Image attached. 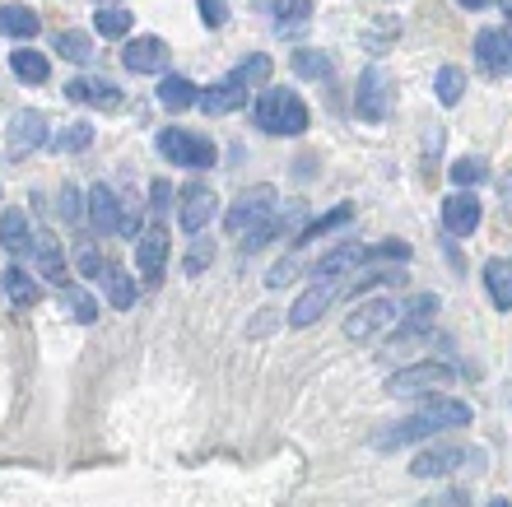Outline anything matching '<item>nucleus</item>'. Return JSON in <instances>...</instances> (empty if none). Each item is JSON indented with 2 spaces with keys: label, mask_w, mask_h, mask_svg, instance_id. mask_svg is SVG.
Listing matches in <instances>:
<instances>
[{
  "label": "nucleus",
  "mask_w": 512,
  "mask_h": 507,
  "mask_svg": "<svg viewBox=\"0 0 512 507\" xmlns=\"http://www.w3.org/2000/svg\"><path fill=\"white\" fill-rule=\"evenodd\" d=\"M94 28H98V38H126V33L135 28V14H131V10H122V5L112 0V5H98Z\"/></svg>",
  "instance_id": "cd10ccee"
},
{
  "label": "nucleus",
  "mask_w": 512,
  "mask_h": 507,
  "mask_svg": "<svg viewBox=\"0 0 512 507\" xmlns=\"http://www.w3.org/2000/svg\"><path fill=\"white\" fill-rule=\"evenodd\" d=\"M354 112L364 126H382L391 117V75L382 66H368L359 75V89H354Z\"/></svg>",
  "instance_id": "39448f33"
},
{
  "label": "nucleus",
  "mask_w": 512,
  "mask_h": 507,
  "mask_svg": "<svg viewBox=\"0 0 512 507\" xmlns=\"http://www.w3.org/2000/svg\"><path fill=\"white\" fill-rule=\"evenodd\" d=\"M457 382V373L447 368V363H410V368H401V373L387 377V391L391 396H438L443 387H452Z\"/></svg>",
  "instance_id": "20e7f679"
},
{
  "label": "nucleus",
  "mask_w": 512,
  "mask_h": 507,
  "mask_svg": "<svg viewBox=\"0 0 512 507\" xmlns=\"http://www.w3.org/2000/svg\"><path fill=\"white\" fill-rule=\"evenodd\" d=\"M312 24V0H275V33H303Z\"/></svg>",
  "instance_id": "bb28decb"
},
{
  "label": "nucleus",
  "mask_w": 512,
  "mask_h": 507,
  "mask_svg": "<svg viewBox=\"0 0 512 507\" xmlns=\"http://www.w3.org/2000/svg\"><path fill=\"white\" fill-rule=\"evenodd\" d=\"M196 14H201L205 28H224V24H229V5H224V0H196Z\"/></svg>",
  "instance_id": "a19ab883"
},
{
  "label": "nucleus",
  "mask_w": 512,
  "mask_h": 507,
  "mask_svg": "<svg viewBox=\"0 0 512 507\" xmlns=\"http://www.w3.org/2000/svg\"><path fill=\"white\" fill-rule=\"evenodd\" d=\"M66 98H75V103H94V107H103V112H117V107H122V89H117L112 80H70Z\"/></svg>",
  "instance_id": "a211bd4d"
},
{
  "label": "nucleus",
  "mask_w": 512,
  "mask_h": 507,
  "mask_svg": "<svg viewBox=\"0 0 512 507\" xmlns=\"http://www.w3.org/2000/svg\"><path fill=\"white\" fill-rule=\"evenodd\" d=\"M196 98H201V89L187 75H163L159 80V107H168V112H187V107H196Z\"/></svg>",
  "instance_id": "b1692460"
},
{
  "label": "nucleus",
  "mask_w": 512,
  "mask_h": 507,
  "mask_svg": "<svg viewBox=\"0 0 512 507\" xmlns=\"http://www.w3.org/2000/svg\"><path fill=\"white\" fill-rule=\"evenodd\" d=\"M270 214H275V187L261 182V187H247L243 196L224 210V228H229L233 238H243L247 228H256L261 219H270Z\"/></svg>",
  "instance_id": "423d86ee"
},
{
  "label": "nucleus",
  "mask_w": 512,
  "mask_h": 507,
  "mask_svg": "<svg viewBox=\"0 0 512 507\" xmlns=\"http://www.w3.org/2000/svg\"><path fill=\"white\" fill-rule=\"evenodd\" d=\"M396 317H401V307L391 303V298H359V307L345 317V335H350V340H373V335L387 331Z\"/></svg>",
  "instance_id": "0eeeda50"
},
{
  "label": "nucleus",
  "mask_w": 512,
  "mask_h": 507,
  "mask_svg": "<svg viewBox=\"0 0 512 507\" xmlns=\"http://www.w3.org/2000/svg\"><path fill=\"white\" fill-rule=\"evenodd\" d=\"M219 219V196L210 187H187L182 191V205H177V224L187 233H205V228Z\"/></svg>",
  "instance_id": "9b49d317"
},
{
  "label": "nucleus",
  "mask_w": 512,
  "mask_h": 507,
  "mask_svg": "<svg viewBox=\"0 0 512 507\" xmlns=\"http://www.w3.org/2000/svg\"><path fill=\"white\" fill-rule=\"evenodd\" d=\"M354 266H364V247H359V242H340V247H331V252L312 266V275H317V280H340V275Z\"/></svg>",
  "instance_id": "aec40b11"
},
{
  "label": "nucleus",
  "mask_w": 512,
  "mask_h": 507,
  "mask_svg": "<svg viewBox=\"0 0 512 507\" xmlns=\"http://www.w3.org/2000/svg\"><path fill=\"white\" fill-rule=\"evenodd\" d=\"M94 145V126H89V121H70L66 131L56 135V149H61V154H80V149H89Z\"/></svg>",
  "instance_id": "c9c22d12"
},
{
  "label": "nucleus",
  "mask_w": 512,
  "mask_h": 507,
  "mask_svg": "<svg viewBox=\"0 0 512 507\" xmlns=\"http://www.w3.org/2000/svg\"><path fill=\"white\" fill-rule=\"evenodd\" d=\"M56 210H61V219H66V224H75V219L84 214L80 191H75V187H61V205H56Z\"/></svg>",
  "instance_id": "79ce46f5"
},
{
  "label": "nucleus",
  "mask_w": 512,
  "mask_h": 507,
  "mask_svg": "<svg viewBox=\"0 0 512 507\" xmlns=\"http://www.w3.org/2000/svg\"><path fill=\"white\" fill-rule=\"evenodd\" d=\"M499 196H503V210L512 214V173H508V177H499Z\"/></svg>",
  "instance_id": "de8ad7c7"
},
{
  "label": "nucleus",
  "mask_w": 512,
  "mask_h": 507,
  "mask_svg": "<svg viewBox=\"0 0 512 507\" xmlns=\"http://www.w3.org/2000/svg\"><path fill=\"white\" fill-rule=\"evenodd\" d=\"M89 219L98 224V233H117L122 228V201L112 196V187L89 191Z\"/></svg>",
  "instance_id": "5701e85b"
},
{
  "label": "nucleus",
  "mask_w": 512,
  "mask_h": 507,
  "mask_svg": "<svg viewBox=\"0 0 512 507\" xmlns=\"http://www.w3.org/2000/svg\"><path fill=\"white\" fill-rule=\"evenodd\" d=\"M75 261H80V270H84V275H89V280H103V275H108V256L98 252L94 242H84V247H80V256H75Z\"/></svg>",
  "instance_id": "58836bf2"
},
{
  "label": "nucleus",
  "mask_w": 512,
  "mask_h": 507,
  "mask_svg": "<svg viewBox=\"0 0 512 507\" xmlns=\"http://www.w3.org/2000/svg\"><path fill=\"white\" fill-rule=\"evenodd\" d=\"M103 284H108V303L117 307V312H126V307L135 303V275H126V270L108 266V275H103Z\"/></svg>",
  "instance_id": "f704fd0d"
},
{
  "label": "nucleus",
  "mask_w": 512,
  "mask_h": 507,
  "mask_svg": "<svg viewBox=\"0 0 512 507\" xmlns=\"http://www.w3.org/2000/svg\"><path fill=\"white\" fill-rule=\"evenodd\" d=\"M294 270H298V261H280V266H275V270L266 275V284H270V289H280V284L294 280Z\"/></svg>",
  "instance_id": "c03bdc74"
},
{
  "label": "nucleus",
  "mask_w": 512,
  "mask_h": 507,
  "mask_svg": "<svg viewBox=\"0 0 512 507\" xmlns=\"http://www.w3.org/2000/svg\"><path fill=\"white\" fill-rule=\"evenodd\" d=\"M466 461H475V452H466L457 442H438V447H424V452L410 461V475H415V480H443V475H457Z\"/></svg>",
  "instance_id": "6e6552de"
},
{
  "label": "nucleus",
  "mask_w": 512,
  "mask_h": 507,
  "mask_svg": "<svg viewBox=\"0 0 512 507\" xmlns=\"http://www.w3.org/2000/svg\"><path fill=\"white\" fill-rule=\"evenodd\" d=\"M256 126L266 135H303L308 131V107L294 89H275L266 84L261 98H256Z\"/></svg>",
  "instance_id": "f03ea898"
},
{
  "label": "nucleus",
  "mask_w": 512,
  "mask_h": 507,
  "mask_svg": "<svg viewBox=\"0 0 512 507\" xmlns=\"http://www.w3.org/2000/svg\"><path fill=\"white\" fill-rule=\"evenodd\" d=\"M284 228H289V214H270V219H261V224L256 228H247V238H243V252L252 256V252H261V247H266V242H275L284 233Z\"/></svg>",
  "instance_id": "72a5a7b5"
},
{
  "label": "nucleus",
  "mask_w": 512,
  "mask_h": 507,
  "mask_svg": "<svg viewBox=\"0 0 512 507\" xmlns=\"http://www.w3.org/2000/svg\"><path fill=\"white\" fill-rule=\"evenodd\" d=\"M489 507H512V503H508V498H494V503H489Z\"/></svg>",
  "instance_id": "3c124183"
},
{
  "label": "nucleus",
  "mask_w": 512,
  "mask_h": 507,
  "mask_svg": "<svg viewBox=\"0 0 512 507\" xmlns=\"http://www.w3.org/2000/svg\"><path fill=\"white\" fill-rule=\"evenodd\" d=\"M475 61H480L485 75H503V70H508V33H503V28H480Z\"/></svg>",
  "instance_id": "f3484780"
},
{
  "label": "nucleus",
  "mask_w": 512,
  "mask_h": 507,
  "mask_svg": "<svg viewBox=\"0 0 512 507\" xmlns=\"http://www.w3.org/2000/svg\"><path fill=\"white\" fill-rule=\"evenodd\" d=\"M42 140H47V117H42L38 107L14 112V117H10V149H14V154H33Z\"/></svg>",
  "instance_id": "4468645a"
},
{
  "label": "nucleus",
  "mask_w": 512,
  "mask_h": 507,
  "mask_svg": "<svg viewBox=\"0 0 512 507\" xmlns=\"http://www.w3.org/2000/svg\"><path fill=\"white\" fill-rule=\"evenodd\" d=\"M33 261H38V275H42V280H52L56 289H66V284H70V266H66V252H61V242L33 238Z\"/></svg>",
  "instance_id": "6ab92c4d"
},
{
  "label": "nucleus",
  "mask_w": 512,
  "mask_h": 507,
  "mask_svg": "<svg viewBox=\"0 0 512 507\" xmlns=\"http://www.w3.org/2000/svg\"><path fill=\"white\" fill-rule=\"evenodd\" d=\"M10 70L24 84H47L52 80V61H47L42 52H33V47H24V42H19V52H10Z\"/></svg>",
  "instance_id": "393cba45"
},
{
  "label": "nucleus",
  "mask_w": 512,
  "mask_h": 507,
  "mask_svg": "<svg viewBox=\"0 0 512 507\" xmlns=\"http://www.w3.org/2000/svg\"><path fill=\"white\" fill-rule=\"evenodd\" d=\"M466 424H471V405H466V401H447V396H433V401L419 405L410 419L382 428L378 438H373V447H378V452H391V447L438 438V433H452V428H466Z\"/></svg>",
  "instance_id": "f257e3e1"
},
{
  "label": "nucleus",
  "mask_w": 512,
  "mask_h": 507,
  "mask_svg": "<svg viewBox=\"0 0 512 507\" xmlns=\"http://www.w3.org/2000/svg\"><path fill=\"white\" fill-rule=\"evenodd\" d=\"M289 70H294L298 80H326V75L336 70V61H331L322 47H298V52L289 56Z\"/></svg>",
  "instance_id": "a878e982"
},
{
  "label": "nucleus",
  "mask_w": 512,
  "mask_h": 507,
  "mask_svg": "<svg viewBox=\"0 0 512 507\" xmlns=\"http://www.w3.org/2000/svg\"><path fill=\"white\" fill-rule=\"evenodd\" d=\"M210 261H215V242H210V238H196V242H191V252H187V261H182V266H187V275H201V270L210 266Z\"/></svg>",
  "instance_id": "ea45409f"
},
{
  "label": "nucleus",
  "mask_w": 512,
  "mask_h": 507,
  "mask_svg": "<svg viewBox=\"0 0 512 507\" xmlns=\"http://www.w3.org/2000/svg\"><path fill=\"white\" fill-rule=\"evenodd\" d=\"M0 284H5V294H10L14 307H33L38 303V280L33 275H24V266H14L0 275Z\"/></svg>",
  "instance_id": "c756f323"
},
{
  "label": "nucleus",
  "mask_w": 512,
  "mask_h": 507,
  "mask_svg": "<svg viewBox=\"0 0 512 507\" xmlns=\"http://www.w3.org/2000/svg\"><path fill=\"white\" fill-rule=\"evenodd\" d=\"M499 5H503V14H508V19H512V0H499Z\"/></svg>",
  "instance_id": "8fccbe9b"
},
{
  "label": "nucleus",
  "mask_w": 512,
  "mask_h": 507,
  "mask_svg": "<svg viewBox=\"0 0 512 507\" xmlns=\"http://www.w3.org/2000/svg\"><path fill=\"white\" fill-rule=\"evenodd\" d=\"M331 303H336V284H331V280H317L308 294H298V303L289 307V326H312V321L322 317Z\"/></svg>",
  "instance_id": "dca6fc26"
},
{
  "label": "nucleus",
  "mask_w": 512,
  "mask_h": 507,
  "mask_svg": "<svg viewBox=\"0 0 512 507\" xmlns=\"http://www.w3.org/2000/svg\"><path fill=\"white\" fill-rule=\"evenodd\" d=\"M433 94H438V103H443V107H457L461 94H466V70H461V66H443L438 75H433Z\"/></svg>",
  "instance_id": "7c9ffc66"
},
{
  "label": "nucleus",
  "mask_w": 512,
  "mask_h": 507,
  "mask_svg": "<svg viewBox=\"0 0 512 507\" xmlns=\"http://www.w3.org/2000/svg\"><path fill=\"white\" fill-rule=\"evenodd\" d=\"M0 242H5V252H14V256L33 252V224H28L24 210H5V214H0Z\"/></svg>",
  "instance_id": "4be33fe9"
},
{
  "label": "nucleus",
  "mask_w": 512,
  "mask_h": 507,
  "mask_svg": "<svg viewBox=\"0 0 512 507\" xmlns=\"http://www.w3.org/2000/svg\"><path fill=\"white\" fill-rule=\"evenodd\" d=\"M480 201H475V191H452L443 201V224H447V233H457V238H471L475 228H480Z\"/></svg>",
  "instance_id": "ddd939ff"
},
{
  "label": "nucleus",
  "mask_w": 512,
  "mask_h": 507,
  "mask_svg": "<svg viewBox=\"0 0 512 507\" xmlns=\"http://www.w3.org/2000/svg\"><path fill=\"white\" fill-rule=\"evenodd\" d=\"M159 154L177 168H215V140L210 135H196V131H182V126H168L159 131Z\"/></svg>",
  "instance_id": "7ed1b4c3"
},
{
  "label": "nucleus",
  "mask_w": 512,
  "mask_h": 507,
  "mask_svg": "<svg viewBox=\"0 0 512 507\" xmlns=\"http://www.w3.org/2000/svg\"><path fill=\"white\" fill-rule=\"evenodd\" d=\"M354 219V205L345 201V205H336V210H326L322 219H312L308 228H303V238L298 242H317V238H326V233H336V228H345Z\"/></svg>",
  "instance_id": "2f4dec72"
},
{
  "label": "nucleus",
  "mask_w": 512,
  "mask_h": 507,
  "mask_svg": "<svg viewBox=\"0 0 512 507\" xmlns=\"http://www.w3.org/2000/svg\"><path fill=\"white\" fill-rule=\"evenodd\" d=\"M117 233H122V238H140V210H135V214H122V228H117Z\"/></svg>",
  "instance_id": "49530a36"
},
{
  "label": "nucleus",
  "mask_w": 512,
  "mask_h": 507,
  "mask_svg": "<svg viewBox=\"0 0 512 507\" xmlns=\"http://www.w3.org/2000/svg\"><path fill=\"white\" fill-rule=\"evenodd\" d=\"M485 289H489V303L499 312H512V256L485 261Z\"/></svg>",
  "instance_id": "412c9836"
},
{
  "label": "nucleus",
  "mask_w": 512,
  "mask_h": 507,
  "mask_svg": "<svg viewBox=\"0 0 512 507\" xmlns=\"http://www.w3.org/2000/svg\"><path fill=\"white\" fill-rule=\"evenodd\" d=\"M247 94H252L247 75L243 70H233V75H224L219 84H210V89L196 98V107H201L205 117H224V112H238V107L247 103Z\"/></svg>",
  "instance_id": "1a4fd4ad"
},
{
  "label": "nucleus",
  "mask_w": 512,
  "mask_h": 507,
  "mask_svg": "<svg viewBox=\"0 0 512 507\" xmlns=\"http://www.w3.org/2000/svg\"><path fill=\"white\" fill-rule=\"evenodd\" d=\"M364 261H410V242H373V247H364Z\"/></svg>",
  "instance_id": "4c0bfd02"
},
{
  "label": "nucleus",
  "mask_w": 512,
  "mask_h": 507,
  "mask_svg": "<svg viewBox=\"0 0 512 507\" xmlns=\"http://www.w3.org/2000/svg\"><path fill=\"white\" fill-rule=\"evenodd\" d=\"M61 307H66L75 321H84V326H89V321H98V298L89 294V289H75V284H66V289H61Z\"/></svg>",
  "instance_id": "473e14b6"
},
{
  "label": "nucleus",
  "mask_w": 512,
  "mask_h": 507,
  "mask_svg": "<svg viewBox=\"0 0 512 507\" xmlns=\"http://www.w3.org/2000/svg\"><path fill=\"white\" fill-rule=\"evenodd\" d=\"M149 196H154V210H168V205H173V187H168V182H154V187H149Z\"/></svg>",
  "instance_id": "a18cd8bd"
},
{
  "label": "nucleus",
  "mask_w": 512,
  "mask_h": 507,
  "mask_svg": "<svg viewBox=\"0 0 512 507\" xmlns=\"http://www.w3.org/2000/svg\"><path fill=\"white\" fill-rule=\"evenodd\" d=\"M56 52L66 56V61H75V66H89L94 61V38L84 28H61L56 33Z\"/></svg>",
  "instance_id": "c85d7f7f"
},
{
  "label": "nucleus",
  "mask_w": 512,
  "mask_h": 507,
  "mask_svg": "<svg viewBox=\"0 0 512 507\" xmlns=\"http://www.w3.org/2000/svg\"><path fill=\"white\" fill-rule=\"evenodd\" d=\"M419 507H471V498L461 494V489H447V494H433V498H424Z\"/></svg>",
  "instance_id": "37998d69"
},
{
  "label": "nucleus",
  "mask_w": 512,
  "mask_h": 507,
  "mask_svg": "<svg viewBox=\"0 0 512 507\" xmlns=\"http://www.w3.org/2000/svg\"><path fill=\"white\" fill-rule=\"evenodd\" d=\"M452 182H457V187H480V182H489V163L485 159H475V154H471V159H457V163H452Z\"/></svg>",
  "instance_id": "e433bc0d"
},
{
  "label": "nucleus",
  "mask_w": 512,
  "mask_h": 507,
  "mask_svg": "<svg viewBox=\"0 0 512 507\" xmlns=\"http://www.w3.org/2000/svg\"><path fill=\"white\" fill-rule=\"evenodd\" d=\"M457 5H461V10H485L489 0H457Z\"/></svg>",
  "instance_id": "09e8293b"
},
{
  "label": "nucleus",
  "mask_w": 512,
  "mask_h": 507,
  "mask_svg": "<svg viewBox=\"0 0 512 507\" xmlns=\"http://www.w3.org/2000/svg\"><path fill=\"white\" fill-rule=\"evenodd\" d=\"M103 5H112V0H103Z\"/></svg>",
  "instance_id": "603ef678"
},
{
  "label": "nucleus",
  "mask_w": 512,
  "mask_h": 507,
  "mask_svg": "<svg viewBox=\"0 0 512 507\" xmlns=\"http://www.w3.org/2000/svg\"><path fill=\"white\" fill-rule=\"evenodd\" d=\"M168 233L163 228H149V233H140L135 238V270H140V280L154 284L163 275V266H168Z\"/></svg>",
  "instance_id": "f8f14e48"
},
{
  "label": "nucleus",
  "mask_w": 512,
  "mask_h": 507,
  "mask_svg": "<svg viewBox=\"0 0 512 507\" xmlns=\"http://www.w3.org/2000/svg\"><path fill=\"white\" fill-rule=\"evenodd\" d=\"M42 33V19L33 5H19V0H10V5H0V38H14V42H33Z\"/></svg>",
  "instance_id": "2eb2a0df"
},
{
  "label": "nucleus",
  "mask_w": 512,
  "mask_h": 507,
  "mask_svg": "<svg viewBox=\"0 0 512 507\" xmlns=\"http://www.w3.org/2000/svg\"><path fill=\"white\" fill-rule=\"evenodd\" d=\"M122 66L131 75H163L168 70V42L154 38V33H140L122 47Z\"/></svg>",
  "instance_id": "9d476101"
}]
</instances>
